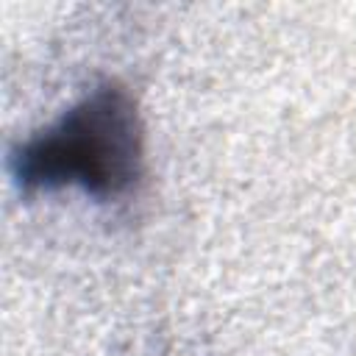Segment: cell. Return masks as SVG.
<instances>
[{
	"label": "cell",
	"mask_w": 356,
	"mask_h": 356,
	"mask_svg": "<svg viewBox=\"0 0 356 356\" xmlns=\"http://www.w3.org/2000/svg\"><path fill=\"white\" fill-rule=\"evenodd\" d=\"M142 142L134 97L103 83L14 153V175L22 189L81 186L100 200L117 197L142 175Z\"/></svg>",
	"instance_id": "cell-1"
}]
</instances>
